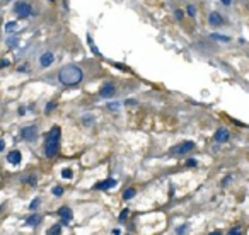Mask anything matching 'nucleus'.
Returning a JSON list of instances; mask_svg holds the SVG:
<instances>
[{
	"label": "nucleus",
	"mask_w": 249,
	"mask_h": 235,
	"mask_svg": "<svg viewBox=\"0 0 249 235\" xmlns=\"http://www.w3.org/2000/svg\"><path fill=\"white\" fill-rule=\"evenodd\" d=\"M56 107V102H50V104L46 106V111H51V109H55Z\"/></svg>",
	"instance_id": "obj_28"
},
{
	"label": "nucleus",
	"mask_w": 249,
	"mask_h": 235,
	"mask_svg": "<svg viewBox=\"0 0 249 235\" xmlns=\"http://www.w3.org/2000/svg\"><path fill=\"white\" fill-rule=\"evenodd\" d=\"M2 67H9V62H7V60H2V62H0V68Z\"/></svg>",
	"instance_id": "obj_31"
},
{
	"label": "nucleus",
	"mask_w": 249,
	"mask_h": 235,
	"mask_svg": "<svg viewBox=\"0 0 249 235\" xmlns=\"http://www.w3.org/2000/svg\"><path fill=\"white\" fill-rule=\"evenodd\" d=\"M84 125H90V123H92V116H84Z\"/></svg>",
	"instance_id": "obj_27"
},
{
	"label": "nucleus",
	"mask_w": 249,
	"mask_h": 235,
	"mask_svg": "<svg viewBox=\"0 0 249 235\" xmlns=\"http://www.w3.org/2000/svg\"><path fill=\"white\" fill-rule=\"evenodd\" d=\"M21 152L19 150H12L11 153H9V155H7V160H9V162L11 164H14V165H17V164L21 162Z\"/></svg>",
	"instance_id": "obj_10"
},
{
	"label": "nucleus",
	"mask_w": 249,
	"mask_h": 235,
	"mask_svg": "<svg viewBox=\"0 0 249 235\" xmlns=\"http://www.w3.org/2000/svg\"><path fill=\"white\" fill-rule=\"evenodd\" d=\"M74 176V172H72V169H63L62 170V177H65V179H70Z\"/></svg>",
	"instance_id": "obj_17"
},
{
	"label": "nucleus",
	"mask_w": 249,
	"mask_h": 235,
	"mask_svg": "<svg viewBox=\"0 0 249 235\" xmlns=\"http://www.w3.org/2000/svg\"><path fill=\"white\" fill-rule=\"evenodd\" d=\"M186 165H188V167H195V165H196V160H188V162H186Z\"/></svg>",
	"instance_id": "obj_30"
},
{
	"label": "nucleus",
	"mask_w": 249,
	"mask_h": 235,
	"mask_svg": "<svg viewBox=\"0 0 249 235\" xmlns=\"http://www.w3.org/2000/svg\"><path fill=\"white\" fill-rule=\"evenodd\" d=\"M53 60H55V56H53V53H50V51H46V53H43L41 56H39V65L41 67H50L51 63H53Z\"/></svg>",
	"instance_id": "obj_7"
},
{
	"label": "nucleus",
	"mask_w": 249,
	"mask_h": 235,
	"mask_svg": "<svg viewBox=\"0 0 249 235\" xmlns=\"http://www.w3.org/2000/svg\"><path fill=\"white\" fill-rule=\"evenodd\" d=\"M14 12H16L17 17L26 19V17L31 16V5H29L27 2H17L16 7H14Z\"/></svg>",
	"instance_id": "obj_3"
},
{
	"label": "nucleus",
	"mask_w": 249,
	"mask_h": 235,
	"mask_svg": "<svg viewBox=\"0 0 249 235\" xmlns=\"http://www.w3.org/2000/svg\"><path fill=\"white\" fill-rule=\"evenodd\" d=\"M230 2H232V0H222L223 5H230Z\"/></svg>",
	"instance_id": "obj_33"
},
{
	"label": "nucleus",
	"mask_w": 249,
	"mask_h": 235,
	"mask_svg": "<svg viewBox=\"0 0 249 235\" xmlns=\"http://www.w3.org/2000/svg\"><path fill=\"white\" fill-rule=\"evenodd\" d=\"M195 148V143L193 141H184V143H179V145H176L171 148V153L172 155H184L188 152H191Z\"/></svg>",
	"instance_id": "obj_4"
},
{
	"label": "nucleus",
	"mask_w": 249,
	"mask_h": 235,
	"mask_svg": "<svg viewBox=\"0 0 249 235\" xmlns=\"http://www.w3.org/2000/svg\"><path fill=\"white\" fill-rule=\"evenodd\" d=\"M174 16H176V19H178V21H181V19H183V12H181V11H176Z\"/></svg>",
	"instance_id": "obj_29"
},
{
	"label": "nucleus",
	"mask_w": 249,
	"mask_h": 235,
	"mask_svg": "<svg viewBox=\"0 0 249 235\" xmlns=\"http://www.w3.org/2000/svg\"><path fill=\"white\" fill-rule=\"evenodd\" d=\"M24 182H29L31 186H36V177H26L24 179Z\"/></svg>",
	"instance_id": "obj_24"
},
{
	"label": "nucleus",
	"mask_w": 249,
	"mask_h": 235,
	"mask_svg": "<svg viewBox=\"0 0 249 235\" xmlns=\"http://www.w3.org/2000/svg\"><path fill=\"white\" fill-rule=\"evenodd\" d=\"M87 41H89V44H90V48H92V51H94V55H99V50H97V48L94 46V43H92V38H87Z\"/></svg>",
	"instance_id": "obj_21"
},
{
	"label": "nucleus",
	"mask_w": 249,
	"mask_h": 235,
	"mask_svg": "<svg viewBox=\"0 0 249 235\" xmlns=\"http://www.w3.org/2000/svg\"><path fill=\"white\" fill-rule=\"evenodd\" d=\"M135 194H137V191H135V189H133V188H128L126 191L123 193V198H125V199H132Z\"/></svg>",
	"instance_id": "obj_14"
},
{
	"label": "nucleus",
	"mask_w": 249,
	"mask_h": 235,
	"mask_svg": "<svg viewBox=\"0 0 249 235\" xmlns=\"http://www.w3.org/2000/svg\"><path fill=\"white\" fill-rule=\"evenodd\" d=\"M210 36L213 38V39H217V41H230V38H227V36H222V34H217V32H213V34H210Z\"/></svg>",
	"instance_id": "obj_15"
},
{
	"label": "nucleus",
	"mask_w": 249,
	"mask_h": 235,
	"mask_svg": "<svg viewBox=\"0 0 249 235\" xmlns=\"http://www.w3.org/2000/svg\"><path fill=\"white\" fill-rule=\"evenodd\" d=\"M116 186V181L114 179H106V181H101L94 186L96 189H109V188H114Z\"/></svg>",
	"instance_id": "obj_9"
},
{
	"label": "nucleus",
	"mask_w": 249,
	"mask_h": 235,
	"mask_svg": "<svg viewBox=\"0 0 249 235\" xmlns=\"http://www.w3.org/2000/svg\"><path fill=\"white\" fill-rule=\"evenodd\" d=\"M114 92H116V90H114V85L113 84H104L101 92H99V95H101V97H113Z\"/></svg>",
	"instance_id": "obj_8"
},
{
	"label": "nucleus",
	"mask_w": 249,
	"mask_h": 235,
	"mask_svg": "<svg viewBox=\"0 0 249 235\" xmlns=\"http://www.w3.org/2000/svg\"><path fill=\"white\" fill-rule=\"evenodd\" d=\"M58 215H60V218H62V223L63 225H67V223L72 221V209L67 208V206H62V208L58 209Z\"/></svg>",
	"instance_id": "obj_6"
},
{
	"label": "nucleus",
	"mask_w": 249,
	"mask_h": 235,
	"mask_svg": "<svg viewBox=\"0 0 249 235\" xmlns=\"http://www.w3.org/2000/svg\"><path fill=\"white\" fill-rule=\"evenodd\" d=\"M17 43H19V41H17V36L16 38H9V39H7V44H9L11 48L17 46Z\"/></svg>",
	"instance_id": "obj_19"
},
{
	"label": "nucleus",
	"mask_w": 249,
	"mask_h": 235,
	"mask_svg": "<svg viewBox=\"0 0 249 235\" xmlns=\"http://www.w3.org/2000/svg\"><path fill=\"white\" fill-rule=\"evenodd\" d=\"M229 233H230V235H234V233H241V230H239V228H232L230 232H229Z\"/></svg>",
	"instance_id": "obj_32"
},
{
	"label": "nucleus",
	"mask_w": 249,
	"mask_h": 235,
	"mask_svg": "<svg viewBox=\"0 0 249 235\" xmlns=\"http://www.w3.org/2000/svg\"><path fill=\"white\" fill-rule=\"evenodd\" d=\"M208 22L212 24V26H220L223 22V19H222V16L218 14V12H212L210 16H208Z\"/></svg>",
	"instance_id": "obj_11"
},
{
	"label": "nucleus",
	"mask_w": 249,
	"mask_h": 235,
	"mask_svg": "<svg viewBox=\"0 0 249 235\" xmlns=\"http://www.w3.org/2000/svg\"><path fill=\"white\" fill-rule=\"evenodd\" d=\"M215 140L217 141H227L229 140V131L225 128H220V130L215 131Z\"/></svg>",
	"instance_id": "obj_12"
},
{
	"label": "nucleus",
	"mask_w": 249,
	"mask_h": 235,
	"mask_svg": "<svg viewBox=\"0 0 249 235\" xmlns=\"http://www.w3.org/2000/svg\"><path fill=\"white\" fill-rule=\"evenodd\" d=\"M62 232V225H53L51 228L48 230V233L50 235H56V233H60Z\"/></svg>",
	"instance_id": "obj_16"
},
{
	"label": "nucleus",
	"mask_w": 249,
	"mask_h": 235,
	"mask_svg": "<svg viewBox=\"0 0 249 235\" xmlns=\"http://www.w3.org/2000/svg\"><path fill=\"white\" fill-rule=\"evenodd\" d=\"M4 2H11V0H4Z\"/></svg>",
	"instance_id": "obj_35"
},
{
	"label": "nucleus",
	"mask_w": 249,
	"mask_h": 235,
	"mask_svg": "<svg viewBox=\"0 0 249 235\" xmlns=\"http://www.w3.org/2000/svg\"><path fill=\"white\" fill-rule=\"evenodd\" d=\"M39 223H41V216H39V215H31V216L26 220L27 227H38Z\"/></svg>",
	"instance_id": "obj_13"
},
{
	"label": "nucleus",
	"mask_w": 249,
	"mask_h": 235,
	"mask_svg": "<svg viewBox=\"0 0 249 235\" xmlns=\"http://www.w3.org/2000/svg\"><path fill=\"white\" fill-rule=\"evenodd\" d=\"M14 29H17V22H9V24H5V31L7 32L14 31Z\"/></svg>",
	"instance_id": "obj_18"
},
{
	"label": "nucleus",
	"mask_w": 249,
	"mask_h": 235,
	"mask_svg": "<svg viewBox=\"0 0 249 235\" xmlns=\"http://www.w3.org/2000/svg\"><path fill=\"white\" fill-rule=\"evenodd\" d=\"M60 136H62V130L60 126H53L51 131L46 135V143H44V153L46 157H55L58 152V143H60Z\"/></svg>",
	"instance_id": "obj_2"
},
{
	"label": "nucleus",
	"mask_w": 249,
	"mask_h": 235,
	"mask_svg": "<svg viewBox=\"0 0 249 235\" xmlns=\"http://www.w3.org/2000/svg\"><path fill=\"white\" fill-rule=\"evenodd\" d=\"M108 107L111 111H118L120 109V102H111V104H108Z\"/></svg>",
	"instance_id": "obj_22"
},
{
	"label": "nucleus",
	"mask_w": 249,
	"mask_h": 235,
	"mask_svg": "<svg viewBox=\"0 0 249 235\" xmlns=\"http://www.w3.org/2000/svg\"><path fill=\"white\" fill-rule=\"evenodd\" d=\"M4 146H5V143H4V141H0V152L4 150Z\"/></svg>",
	"instance_id": "obj_34"
},
{
	"label": "nucleus",
	"mask_w": 249,
	"mask_h": 235,
	"mask_svg": "<svg viewBox=\"0 0 249 235\" xmlns=\"http://www.w3.org/2000/svg\"><path fill=\"white\" fill-rule=\"evenodd\" d=\"M82 77H84V72L79 67H75V65H67V67H63L60 70V75H58L60 82L65 85L79 84L80 80H82Z\"/></svg>",
	"instance_id": "obj_1"
},
{
	"label": "nucleus",
	"mask_w": 249,
	"mask_h": 235,
	"mask_svg": "<svg viewBox=\"0 0 249 235\" xmlns=\"http://www.w3.org/2000/svg\"><path fill=\"white\" fill-rule=\"evenodd\" d=\"M128 213H130V209H123V211H121V215H120V220L123 221V220H125V218L128 216Z\"/></svg>",
	"instance_id": "obj_26"
},
{
	"label": "nucleus",
	"mask_w": 249,
	"mask_h": 235,
	"mask_svg": "<svg viewBox=\"0 0 249 235\" xmlns=\"http://www.w3.org/2000/svg\"><path fill=\"white\" fill-rule=\"evenodd\" d=\"M38 206H39V198H36V199H34V201H32L31 204H29V208H31V209L38 208Z\"/></svg>",
	"instance_id": "obj_25"
},
{
	"label": "nucleus",
	"mask_w": 249,
	"mask_h": 235,
	"mask_svg": "<svg viewBox=\"0 0 249 235\" xmlns=\"http://www.w3.org/2000/svg\"><path fill=\"white\" fill-rule=\"evenodd\" d=\"M53 194L55 196H62L63 194V188H53Z\"/></svg>",
	"instance_id": "obj_23"
},
{
	"label": "nucleus",
	"mask_w": 249,
	"mask_h": 235,
	"mask_svg": "<svg viewBox=\"0 0 249 235\" xmlns=\"http://www.w3.org/2000/svg\"><path fill=\"white\" fill-rule=\"evenodd\" d=\"M188 16H190V17H195V16H196V7H195V5H190V7H188Z\"/></svg>",
	"instance_id": "obj_20"
},
{
	"label": "nucleus",
	"mask_w": 249,
	"mask_h": 235,
	"mask_svg": "<svg viewBox=\"0 0 249 235\" xmlns=\"http://www.w3.org/2000/svg\"><path fill=\"white\" fill-rule=\"evenodd\" d=\"M36 135H38V126H26V128H22V131H21V136L24 138V140H27V141H31V140H34L36 138Z\"/></svg>",
	"instance_id": "obj_5"
}]
</instances>
